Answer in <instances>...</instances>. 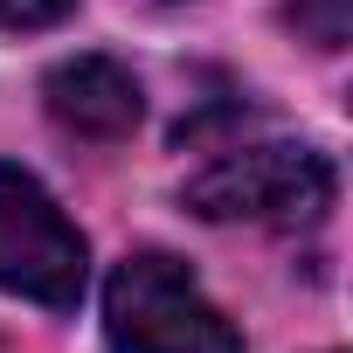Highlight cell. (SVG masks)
<instances>
[{"instance_id":"6da1fadb","label":"cell","mask_w":353,"mask_h":353,"mask_svg":"<svg viewBox=\"0 0 353 353\" xmlns=\"http://www.w3.org/2000/svg\"><path fill=\"white\" fill-rule=\"evenodd\" d=\"M339 173L319 145H291V139H250V145H222L208 152L201 173H188L181 201L201 222H270V229H305L332 208Z\"/></svg>"},{"instance_id":"7a4b0ae2","label":"cell","mask_w":353,"mask_h":353,"mask_svg":"<svg viewBox=\"0 0 353 353\" xmlns=\"http://www.w3.org/2000/svg\"><path fill=\"white\" fill-rule=\"evenodd\" d=\"M111 353H243L229 312L194 284V270L166 250H132L104 284Z\"/></svg>"},{"instance_id":"3957f363","label":"cell","mask_w":353,"mask_h":353,"mask_svg":"<svg viewBox=\"0 0 353 353\" xmlns=\"http://www.w3.org/2000/svg\"><path fill=\"white\" fill-rule=\"evenodd\" d=\"M90 284V243L56 208V194L28 166L0 159V291L49 312H77Z\"/></svg>"},{"instance_id":"277c9868","label":"cell","mask_w":353,"mask_h":353,"mask_svg":"<svg viewBox=\"0 0 353 353\" xmlns=\"http://www.w3.org/2000/svg\"><path fill=\"white\" fill-rule=\"evenodd\" d=\"M42 104L49 118L70 132V139H90V145H118L139 132V77L118 63V56H70L42 77Z\"/></svg>"},{"instance_id":"5b68a950","label":"cell","mask_w":353,"mask_h":353,"mask_svg":"<svg viewBox=\"0 0 353 353\" xmlns=\"http://www.w3.org/2000/svg\"><path fill=\"white\" fill-rule=\"evenodd\" d=\"M291 28L312 49H346L353 35V0H291Z\"/></svg>"},{"instance_id":"8992f818","label":"cell","mask_w":353,"mask_h":353,"mask_svg":"<svg viewBox=\"0 0 353 353\" xmlns=\"http://www.w3.org/2000/svg\"><path fill=\"white\" fill-rule=\"evenodd\" d=\"M77 14V0H0V28L8 35H35V28H56Z\"/></svg>"}]
</instances>
